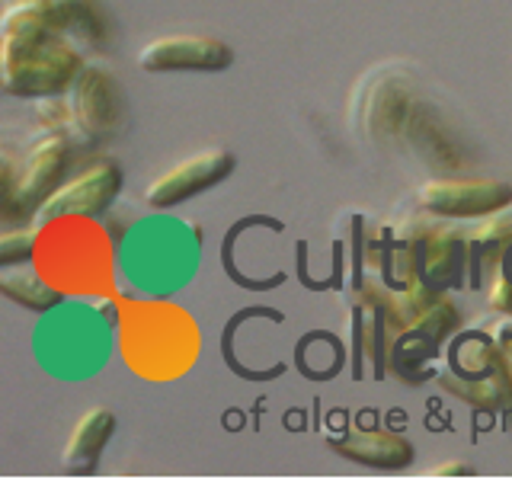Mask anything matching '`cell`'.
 I'll return each instance as SVG.
<instances>
[{
  "mask_svg": "<svg viewBox=\"0 0 512 480\" xmlns=\"http://www.w3.org/2000/svg\"><path fill=\"white\" fill-rule=\"evenodd\" d=\"M84 64V48L48 26L36 4L10 0L0 16V87L7 96H64Z\"/></svg>",
  "mask_w": 512,
  "mask_h": 480,
  "instance_id": "6da1fadb",
  "label": "cell"
},
{
  "mask_svg": "<svg viewBox=\"0 0 512 480\" xmlns=\"http://www.w3.org/2000/svg\"><path fill=\"white\" fill-rule=\"evenodd\" d=\"M74 157V138L64 128H45L29 144L16 167L13 154H4V215L7 221L16 215L39 212L42 202L68 180Z\"/></svg>",
  "mask_w": 512,
  "mask_h": 480,
  "instance_id": "7a4b0ae2",
  "label": "cell"
},
{
  "mask_svg": "<svg viewBox=\"0 0 512 480\" xmlns=\"http://www.w3.org/2000/svg\"><path fill=\"white\" fill-rule=\"evenodd\" d=\"M64 96L71 109V128H77L87 144H106L122 132L128 100L109 64L87 61Z\"/></svg>",
  "mask_w": 512,
  "mask_h": 480,
  "instance_id": "3957f363",
  "label": "cell"
},
{
  "mask_svg": "<svg viewBox=\"0 0 512 480\" xmlns=\"http://www.w3.org/2000/svg\"><path fill=\"white\" fill-rule=\"evenodd\" d=\"M416 205L429 218L445 221H477L493 212L512 208V183L493 180V176H432L416 192Z\"/></svg>",
  "mask_w": 512,
  "mask_h": 480,
  "instance_id": "277c9868",
  "label": "cell"
},
{
  "mask_svg": "<svg viewBox=\"0 0 512 480\" xmlns=\"http://www.w3.org/2000/svg\"><path fill=\"white\" fill-rule=\"evenodd\" d=\"M125 183L122 164L112 157H96L80 173L68 176L52 196H48L39 208L42 224H58V221H87L112 208L119 199Z\"/></svg>",
  "mask_w": 512,
  "mask_h": 480,
  "instance_id": "5b68a950",
  "label": "cell"
},
{
  "mask_svg": "<svg viewBox=\"0 0 512 480\" xmlns=\"http://www.w3.org/2000/svg\"><path fill=\"white\" fill-rule=\"evenodd\" d=\"M237 167V157L228 148H205L196 151L183 160H176L173 167H167L164 173H157L154 180L144 189V202L157 212H167V208H176L189 199L202 196V192L215 189L218 183H224Z\"/></svg>",
  "mask_w": 512,
  "mask_h": 480,
  "instance_id": "8992f818",
  "label": "cell"
},
{
  "mask_svg": "<svg viewBox=\"0 0 512 480\" xmlns=\"http://www.w3.org/2000/svg\"><path fill=\"white\" fill-rule=\"evenodd\" d=\"M234 64V48L208 32H167L141 45L138 68L148 74H218Z\"/></svg>",
  "mask_w": 512,
  "mask_h": 480,
  "instance_id": "52a82bcc",
  "label": "cell"
},
{
  "mask_svg": "<svg viewBox=\"0 0 512 480\" xmlns=\"http://www.w3.org/2000/svg\"><path fill=\"white\" fill-rule=\"evenodd\" d=\"M416 272L420 282L439 292L468 285V234L452 224H432L416 218Z\"/></svg>",
  "mask_w": 512,
  "mask_h": 480,
  "instance_id": "ba28073f",
  "label": "cell"
},
{
  "mask_svg": "<svg viewBox=\"0 0 512 480\" xmlns=\"http://www.w3.org/2000/svg\"><path fill=\"white\" fill-rule=\"evenodd\" d=\"M336 455H343L356 464L375 471H400L410 468L416 458V448L407 436L391 429H359V432H346V436H333L327 442Z\"/></svg>",
  "mask_w": 512,
  "mask_h": 480,
  "instance_id": "9c48e42d",
  "label": "cell"
},
{
  "mask_svg": "<svg viewBox=\"0 0 512 480\" xmlns=\"http://www.w3.org/2000/svg\"><path fill=\"white\" fill-rule=\"evenodd\" d=\"M29 4H36L45 23L71 36L80 48L100 52L109 45V20L100 0H29Z\"/></svg>",
  "mask_w": 512,
  "mask_h": 480,
  "instance_id": "30bf717a",
  "label": "cell"
},
{
  "mask_svg": "<svg viewBox=\"0 0 512 480\" xmlns=\"http://www.w3.org/2000/svg\"><path fill=\"white\" fill-rule=\"evenodd\" d=\"M116 436V413L109 407H90L77 416L68 442L61 448V468L68 474H93L100 468L106 445Z\"/></svg>",
  "mask_w": 512,
  "mask_h": 480,
  "instance_id": "8fae6325",
  "label": "cell"
},
{
  "mask_svg": "<svg viewBox=\"0 0 512 480\" xmlns=\"http://www.w3.org/2000/svg\"><path fill=\"white\" fill-rule=\"evenodd\" d=\"M365 100L356 106V112L362 116L365 132L372 138H394L404 132L407 112L413 106V96L404 87V80H394L391 74H384V80L378 84H368L362 80Z\"/></svg>",
  "mask_w": 512,
  "mask_h": 480,
  "instance_id": "7c38bea8",
  "label": "cell"
},
{
  "mask_svg": "<svg viewBox=\"0 0 512 480\" xmlns=\"http://www.w3.org/2000/svg\"><path fill=\"white\" fill-rule=\"evenodd\" d=\"M512 244V212H493L487 218H477V224L468 231V288L484 285V276H493L500 266L503 253Z\"/></svg>",
  "mask_w": 512,
  "mask_h": 480,
  "instance_id": "4fadbf2b",
  "label": "cell"
},
{
  "mask_svg": "<svg viewBox=\"0 0 512 480\" xmlns=\"http://www.w3.org/2000/svg\"><path fill=\"white\" fill-rule=\"evenodd\" d=\"M0 292H4L10 301L20 304V308L36 311V314L52 311L64 301V288L48 282L42 276V269L32 260L0 266Z\"/></svg>",
  "mask_w": 512,
  "mask_h": 480,
  "instance_id": "5bb4252c",
  "label": "cell"
},
{
  "mask_svg": "<svg viewBox=\"0 0 512 480\" xmlns=\"http://www.w3.org/2000/svg\"><path fill=\"white\" fill-rule=\"evenodd\" d=\"M36 244H39V231H26V228L4 231V237H0V266L36 260Z\"/></svg>",
  "mask_w": 512,
  "mask_h": 480,
  "instance_id": "9a60e30c",
  "label": "cell"
},
{
  "mask_svg": "<svg viewBox=\"0 0 512 480\" xmlns=\"http://www.w3.org/2000/svg\"><path fill=\"white\" fill-rule=\"evenodd\" d=\"M490 308L500 314H512V244L490 276Z\"/></svg>",
  "mask_w": 512,
  "mask_h": 480,
  "instance_id": "2e32d148",
  "label": "cell"
},
{
  "mask_svg": "<svg viewBox=\"0 0 512 480\" xmlns=\"http://www.w3.org/2000/svg\"><path fill=\"white\" fill-rule=\"evenodd\" d=\"M432 477H474V464L471 461H442L429 471Z\"/></svg>",
  "mask_w": 512,
  "mask_h": 480,
  "instance_id": "e0dca14e",
  "label": "cell"
}]
</instances>
